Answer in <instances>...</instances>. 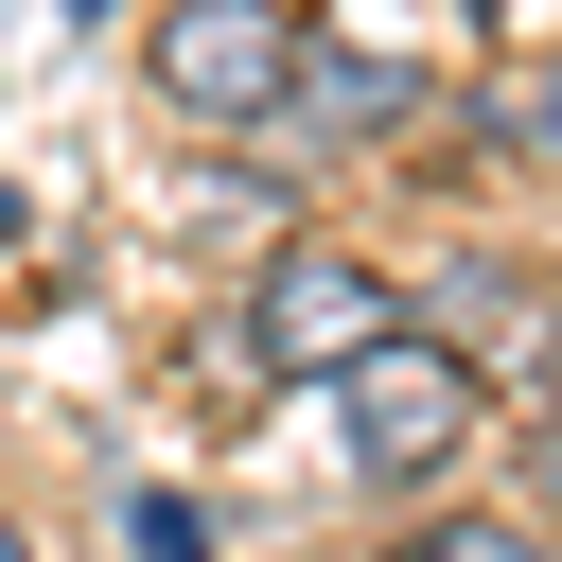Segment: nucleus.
<instances>
[{
    "instance_id": "f257e3e1",
    "label": "nucleus",
    "mask_w": 562,
    "mask_h": 562,
    "mask_svg": "<svg viewBox=\"0 0 562 562\" xmlns=\"http://www.w3.org/2000/svg\"><path fill=\"white\" fill-rule=\"evenodd\" d=\"M474 422H492V386L404 316L369 369H334V439H351V474H386V492H439L457 457H474Z\"/></svg>"
},
{
    "instance_id": "f03ea898",
    "label": "nucleus",
    "mask_w": 562,
    "mask_h": 562,
    "mask_svg": "<svg viewBox=\"0 0 562 562\" xmlns=\"http://www.w3.org/2000/svg\"><path fill=\"white\" fill-rule=\"evenodd\" d=\"M299 53H316L299 0H158V18H140L158 105H176V123H246V140L299 105Z\"/></svg>"
},
{
    "instance_id": "7ed1b4c3",
    "label": "nucleus",
    "mask_w": 562,
    "mask_h": 562,
    "mask_svg": "<svg viewBox=\"0 0 562 562\" xmlns=\"http://www.w3.org/2000/svg\"><path fill=\"white\" fill-rule=\"evenodd\" d=\"M386 334H404V281H386L369 246H263V281H246V351H263V369H316V386H334V369H369Z\"/></svg>"
},
{
    "instance_id": "20e7f679",
    "label": "nucleus",
    "mask_w": 562,
    "mask_h": 562,
    "mask_svg": "<svg viewBox=\"0 0 562 562\" xmlns=\"http://www.w3.org/2000/svg\"><path fill=\"white\" fill-rule=\"evenodd\" d=\"M404 316H422V334H439V351H457L474 386H492V369H544V351H562V299H544L527 263H492V246H457L439 281H404Z\"/></svg>"
},
{
    "instance_id": "39448f33",
    "label": "nucleus",
    "mask_w": 562,
    "mask_h": 562,
    "mask_svg": "<svg viewBox=\"0 0 562 562\" xmlns=\"http://www.w3.org/2000/svg\"><path fill=\"white\" fill-rule=\"evenodd\" d=\"M404 105H422V70H386V53H299V105H281V123H316V158H334V140H386Z\"/></svg>"
},
{
    "instance_id": "423d86ee",
    "label": "nucleus",
    "mask_w": 562,
    "mask_h": 562,
    "mask_svg": "<svg viewBox=\"0 0 562 562\" xmlns=\"http://www.w3.org/2000/svg\"><path fill=\"white\" fill-rule=\"evenodd\" d=\"M404 562H544V527H509V509H457V527H422Z\"/></svg>"
},
{
    "instance_id": "0eeeda50",
    "label": "nucleus",
    "mask_w": 562,
    "mask_h": 562,
    "mask_svg": "<svg viewBox=\"0 0 562 562\" xmlns=\"http://www.w3.org/2000/svg\"><path fill=\"white\" fill-rule=\"evenodd\" d=\"M123 544H140V562H211V527H193V492H123Z\"/></svg>"
},
{
    "instance_id": "6e6552de",
    "label": "nucleus",
    "mask_w": 562,
    "mask_h": 562,
    "mask_svg": "<svg viewBox=\"0 0 562 562\" xmlns=\"http://www.w3.org/2000/svg\"><path fill=\"white\" fill-rule=\"evenodd\" d=\"M193 228H228V246L281 228V176H193Z\"/></svg>"
},
{
    "instance_id": "1a4fd4ad",
    "label": "nucleus",
    "mask_w": 562,
    "mask_h": 562,
    "mask_svg": "<svg viewBox=\"0 0 562 562\" xmlns=\"http://www.w3.org/2000/svg\"><path fill=\"white\" fill-rule=\"evenodd\" d=\"M527 158H562V70H544V105H527Z\"/></svg>"
},
{
    "instance_id": "9d476101",
    "label": "nucleus",
    "mask_w": 562,
    "mask_h": 562,
    "mask_svg": "<svg viewBox=\"0 0 562 562\" xmlns=\"http://www.w3.org/2000/svg\"><path fill=\"white\" fill-rule=\"evenodd\" d=\"M0 562H35V544H18V509H0Z\"/></svg>"
},
{
    "instance_id": "9b49d317",
    "label": "nucleus",
    "mask_w": 562,
    "mask_h": 562,
    "mask_svg": "<svg viewBox=\"0 0 562 562\" xmlns=\"http://www.w3.org/2000/svg\"><path fill=\"white\" fill-rule=\"evenodd\" d=\"M70 18H123V0H70Z\"/></svg>"
}]
</instances>
